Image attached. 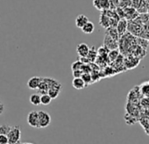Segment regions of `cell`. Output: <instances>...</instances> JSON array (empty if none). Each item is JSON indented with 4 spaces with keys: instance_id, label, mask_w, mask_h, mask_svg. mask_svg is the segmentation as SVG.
I'll return each mask as SVG.
<instances>
[{
    "instance_id": "31",
    "label": "cell",
    "mask_w": 149,
    "mask_h": 144,
    "mask_svg": "<svg viewBox=\"0 0 149 144\" xmlns=\"http://www.w3.org/2000/svg\"><path fill=\"white\" fill-rule=\"evenodd\" d=\"M25 144H33V143H25Z\"/></svg>"
},
{
    "instance_id": "30",
    "label": "cell",
    "mask_w": 149,
    "mask_h": 144,
    "mask_svg": "<svg viewBox=\"0 0 149 144\" xmlns=\"http://www.w3.org/2000/svg\"><path fill=\"white\" fill-rule=\"evenodd\" d=\"M146 13H148V15H149V7L147 8V12H146Z\"/></svg>"
},
{
    "instance_id": "25",
    "label": "cell",
    "mask_w": 149,
    "mask_h": 144,
    "mask_svg": "<svg viewBox=\"0 0 149 144\" xmlns=\"http://www.w3.org/2000/svg\"><path fill=\"white\" fill-rule=\"evenodd\" d=\"M101 9H102V11L110 10L109 0H101Z\"/></svg>"
},
{
    "instance_id": "18",
    "label": "cell",
    "mask_w": 149,
    "mask_h": 144,
    "mask_svg": "<svg viewBox=\"0 0 149 144\" xmlns=\"http://www.w3.org/2000/svg\"><path fill=\"white\" fill-rule=\"evenodd\" d=\"M38 92H39V94H40V93H41L42 95H43V94H47V92H48V85H47V84L43 80V78H42V80H41V82H40V85H39Z\"/></svg>"
},
{
    "instance_id": "3",
    "label": "cell",
    "mask_w": 149,
    "mask_h": 144,
    "mask_svg": "<svg viewBox=\"0 0 149 144\" xmlns=\"http://www.w3.org/2000/svg\"><path fill=\"white\" fill-rule=\"evenodd\" d=\"M39 127L38 128H46L51 123V116L45 111H39Z\"/></svg>"
},
{
    "instance_id": "6",
    "label": "cell",
    "mask_w": 149,
    "mask_h": 144,
    "mask_svg": "<svg viewBox=\"0 0 149 144\" xmlns=\"http://www.w3.org/2000/svg\"><path fill=\"white\" fill-rule=\"evenodd\" d=\"M104 46L107 48L110 51L111 50H115L118 49V42L111 39L109 35L105 34L104 39Z\"/></svg>"
},
{
    "instance_id": "4",
    "label": "cell",
    "mask_w": 149,
    "mask_h": 144,
    "mask_svg": "<svg viewBox=\"0 0 149 144\" xmlns=\"http://www.w3.org/2000/svg\"><path fill=\"white\" fill-rule=\"evenodd\" d=\"M27 123L30 127H34V128H38L39 127V115H38V112L36 111H32L28 113L27 115Z\"/></svg>"
},
{
    "instance_id": "29",
    "label": "cell",
    "mask_w": 149,
    "mask_h": 144,
    "mask_svg": "<svg viewBox=\"0 0 149 144\" xmlns=\"http://www.w3.org/2000/svg\"><path fill=\"white\" fill-rule=\"evenodd\" d=\"M5 112V105L0 101V115H2Z\"/></svg>"
},
{
    "instance_id": "27",
    "label": "cell",
    "mask_w": 149,
    "mask_h": 144,
    "mask_svg": "<svg viewBox=\"0 0 149 144\" xmlns=\"http://www.w3.org/2000/svg\"><path fill=\"white\" fill-rule=\"evenodd\" d=\"M0 144H9L7 135H2V134H0Z\"/></svg>"
},
{
    "instance_id": "8",
    "label": "cell",
    "mask_w": 149,
    "mask_h": 144,
    "mask_svg": "<svg viewBox=\"0 0 149 144\" xmlns=\"http://www.w3.org/2000/svg\"><path fill=\"white\" fill-rule=\"evenodd\" d=\"M42 80V78L40 77H33L31 78L27 82V86L31 90H38L39 85Z\"/></svg>"
},
{
    "instance_id": "15",
    "label": "cell",
    "mask_w": 149,
    "mask_h": 144,
    "mask_svg": "<svg viewBox=\"0 0 149 144\" xmlns=\"http://www.w3.org/2000/svg\"><path fill=\"white\" fill-rule=\"evenodd\" d=\"M95 30V25L94 23H92L91 21L87 22L83 27H82V31L83 33L86 34H91L94 32Z\"/></svg>"
},
{
    "instance_id": "13",
    "label": "cell",
    "mask_w": 149,
    "mask_h": 144,
    "mask_svg": "<svg viewBox=\"0 0 149 144\" xmlns=\"http://www.w3.org/2000/svg\"><path fill=\"white\" fill-rule=\"evenodd\" d=\"M105 34L109 35L111 39H113L114 41H118V40H119V35L118 34V31L115 27H109L106 29V32H105Z\"/></svg>"
},
{
    "instance_id": "1",
    "label": "cell",
    "mask_w": 149,
    "mask_h": 144,
    "mask_svg": "<svg viewBox=\"0 0 149 144\" xmlns=\"http://www.w3.org/2000/svg\"><path fill=\"white\" fill-rule=\"evenodd\" d=\"M42 78L48 85L47 95L52 99H56L59 96L61 90H62L61 84L59 81H57L56 79H54V78Z\"/></svg>"
},
{
    "instance_id": "11",
    "label": "cell",
    "mask_w": 149,
    "mask_h": 144,
    "mask_svg": "<svg viewBox=\"0 0 149 144\" xmlns=\"http://www.w3.org/2000/svg\"><path fill=\"white\" fill-rule=\"evenodd\" d=\"M72 86L77 89V90H82L84 89L86 85L85 83L84 82V80L81 78H74L72 81Z\"/></svg>"
},
{
    "instance_id": "9",
    "label": "cell",
    "mask_w": 149,
    "mask_h": 144,
    "mask_svg": "<svg viewBox=\"0 0 149 144\" xmlns=\"http://www.w3.org/2000/svg\"><path fill=\"white\" fill-rule=\"evenodd\" d=\"M90 50V47L86 43H80L77 47V52L80 57H86Z\"/></svg>"
},
{
    "instance_id": "14",
    "label": "cell",
    "mask_w": 149,
    "mask_h": 144,
    "mask_svg": "<svg viewBox=\"0 0 149 144\" xmlns=\"http://www.w3.org/2000/svg\"><path fill=\"white\" fill-rule=\"evenodd\" d=\"M87 59L90 61V62L91 63V62H94L95 61H96V59H97V49H96V47H91V48H90V50H89V53H88V55H87Z\"/></svg>"
},
{
    "instance_id": "5",
    "label": "cell",
    "mask_w": 149,
    "mask_h": 144,
    "mask_svg": "<svg viewBox=\"0 0 149 144\" xmlns=\"http://www.w3.org/2000/svg\"><path fill=\"white\" fill-rule=\"evenodd\" d=\"M139 62V59L133 55H127L124 59V66L126 69H133Z\"/></svg>"
},
{
    "instance_id": "28",
    "label": "cell",
    "mask_w": 149,
    "mask_h": 144,
    "mask_svg": "<svg viewBox=\"0 0 149 144\" xmlns=\"http://www.w3.org/2000/svg\"><path fill=\"white\" fill-rule=\"evenodd\" d=\"M82 75H83V71L82 70H74V71H73V77H74V78H81Z\"/></svg>"
},
{
    "instance_id": "19",
    "label": "cell",
    "mask_w": 149,
    "mask_h": 144,
    "mask_svg": "<svg viewBox=\"0 0 149 144\" xmlns=\"http://www.w3.org/2000/svg\"><path fill=\"white\" fill-rule=\"evenodd\" d=\"M29 100L33 106H40V95L39 93L32 94L29 98Z\"/></svg>"
},
{
    "instance_id": "20",
    "label": "cell",
    "mask_w": 149,
    "mask_h": 144,
    "mask_svg": "<svg viewBox=\"0 0 149 144\" xmlns=\"http://www.w3.org/2000/svg\"><path fill=\"white\" fill-rule=\"evenodd\" d=\"M97 51V56H100V57H107L108 53L110 52V50L107 48H105L104 45L101 46Z\"/></svg>"
},
{
    "instance_id": "10",
    "label": "cell",
    "mask_w": 149,
    "mask_h": 144,
    "mask_svg": "<svg viewBox=\"0 0 149 144\" xmlns=\"http://www.w3.org/2000/svg\"><path fill=\"white\" fill-rule=\"evenodd\" d=\"M89 21H90V20H89V19H88L87 16H85V15H84V14H81V15H78V16L77 17V19H76V26H77V27L82 29V27H83L87 22H89Z\"/></svg>"
},
{
    "instance_id": "2",
    "label": "cell",
    "mask_w": 149,
    "mask_h": 144,
    "mask_svg": "<svg viewBox=\"0 0 149 144\" xmlns=\"http://www.w3.org/2000/svg\"><path fill=\"white\" fill-rule=\"evenodd\" d=\"M9 144H17L21 137V131L19 126L12 127L10 132L7 134Z\"/></svg>"
},
{
    "instance_id": "16",
    "label": "cell",
    "mask_w": 149,
    "mask_h": 144,
    "mask_svg": "<svg viewBox=\"0 0 149 144\" xmlns=\"http://www.w3.org/2000/svg\"><path fill=\"white\" fill-rule=\"evenodd\" d=\"M139 92H140V94H142L144 97L148 98L149 97V82L142 84L139 86Z\"/></svg>"
},
{
    "instance_id": "21",
    "label": "cell",
    "mask_w": 149,
    "mask_h": 144,
    "mask_svg": "<svg viewBox=\"0 0 149 144\" xmlns=\"http://www.w3.org/2000/svg\"><path fill=\"white\" fill-rule=\"evenodd\" d=\"M52 102V99L47 95V94H43L40 95V105L47 106Z\"/></svg>"
},
{
    "instance_id": "12",
    "label": "cell",
    "mask_w": 149,
    "mask_h": 144,
    "mask_svg": "<svg viewBox=\"0 0 149 144\" xmlns=\"http://www.w3.org/2000/svg\"><path fill=\"white\" fill-rule=\"evenodd\" d=\"M99 24H100L101 27H103L105 28V29H107V28L110 27V18H109L106 14H104L103 12H102V13H101V15H100Z\"/></svg>"
},
{
    "instance_id": "22",
    "label": "cell",
    "mask_w": 149,
    "mask_h": 144,
    "mask_svg": "<svg viewBox=\"0 0 149 144\" xmlns=\"http://www.w3.org/2000/svg\"><path fill=\"white\" fill-rule=\"evenodd\" d=\"M81 78L85 83V85H88L92 82V77H91V75L90 73H83Z\"/></svg>"
},
{
    "instance_id": "17",
    "label": "cell",
    "mask_w": 149,
    "mask_h": 144,
    "mask_svg": "<svg viewBox=\"0 0 149 144\" xmlns=\"http://www.w3.org/2000/svg\"><path fill=\"white\" fill-rule=\"evenodd\" d=\"M119 55H120V53H119V50H118V49L111 50V51L108 53V55H107L108 61H109V62H115L116 59L118 57Z\"/></svg>"
},
{
    "instance_id": "7",
    "label": "cell",
    "mask_w": 149,
    "mask_h": 144,
    "mask_svg": "<svg viewBox=\"0 0 149 144\" xmlns=\"http://www.w3.org/2000/svg\"><path fill=\"white\" fill-rule=\"evenodd\" d=\"M127 25H128V22L126 20L123 19V20H119V21L118 22V25L116 27V29L118 31V34L119 35V38L121 36H123L125 34H126V31H127Z\"/></svg>"
},
{
    "instance_id": "26",
    "label": "cell",
    "mask_w": 149,
    "mask_h": 144,
    "mask_svg": "<svg viewBox=\"0 0 149 144\" xmlns=\"http://www.w3.org/2000/svg\"><path fill=\"white\" fill-rule=\"evenodd\" d=\"M93 6L97 10L102 11V9H101V0H93Z\"/></svg>"
},
{
    "instance_id": "23",
    "label": "cell",
    "mask_w": 149,
    "mask_h": 144,
    "mask_svg": "<svg viewBox=\"0 0 149 144\" xmlns=\"http://www.w3.org/2000/svg\"><path fill=\"white\" fill-rule=\"evenodd\" d=\"M12 127L11 126H8V125H2L0 126V134L2 135H7L8 133L10 132Z\"/></svg>"
},
{
    "instance_id": "24",
    "label": "cell",
    "mask_w": 149,
    "mask_h": 144,
    "mask_svg": "<svg viewBox=\"0 0 149 144\" xmlns=\"http://www.w3.org/2000/svg\"><path fill=\"white\" fill-rule=\"evenodd\" d=\"M83 65H84V64H83L80 61H76V62H74L72 63V65H71L72 71H74V70H81Z\"/></svg>"
}]
</instances>
